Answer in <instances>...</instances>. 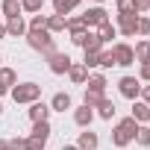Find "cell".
<instances>
[{
	"label": "cell",
	"mask_w": 150,
	"mask_h": 150,
	"mask_svg": "<svg viewBox=\"0 0 150 150\" xmlns=\"http://www.w3.org/2000/svg\"><path fill=\"white\" fill-rule=\"evenodd\" d=\"M138 127H141V124H135L132 118H121V121L115 124V129H112V144H115V147H127L129 141H135Z\"/></svg>",
	"instance_id": "cell-1"
},
{
	"label": "cell",
	"mask_w": 150,
	"mask_h": 150,
	"mask_svg": "<svg viewBox=\"0 0 150 150\" xmlns=\"http://www.w3.org/2000/svg\"><path fill=\"white\" fill-rule=\"evenodd\" d=\"M24 38H27V44H30L33 50H38L44 59L56 53V41H53V35H50L47 30H38V33H27Z\"/></svg>",
	"instance_id": "cell-2"
},
{
	"label": "cell",
	"mask_w": 150,
	"mask_h": 150,
	"mask_svg": "<svg viewBox=\"0 0 150 150\" xmlns=\"http://www.w3.org/2000/svg\"><path fill=\"white\" fill-rule=\"evenodd\" d=\"M9 94H12L15 103H27V106H30V103L41 100V86H38V83H18Z\"/></svg>",
	"instance_id": "cell-3"
},
{
	"label": "cell",
	"mask_w": 150,
	"mask_h": 150,
	"mask_svg": "<svg viewBox=\"0 0 150 150\" xmlns=\"http://www.w3.org/2000/svg\"><path fill=\"white\" fill-rule=\"evenodd\" d=\"M83 24L88 27V30H94V27H103V24H109V12L103 9V6H91V9H86L83 15Z\"/></svg>",
	"instance_id": "cell-4"
},
{
	"label": "cell",
	"mask_w": 150,
	"mask_h": 150,
	"mask_svg": "<svg viewBox=\"0 0 150 150\" xmlns=\"http://www.w3.org/2000/svg\"><path fill=\"white\" fill-rule=\"evenodd\" d=\"M118 18V24H115V30L124 35V38H129V35H135V27H138V15L135 12H118L115 15Z\"/></svg>",
	"instance_id": "cell-5"
},
{
	"label": "cell",
	"mask_w": 150,
	"mask_h": 150,
	"mask_svg": "<svg viewBox=\"0 0 150 150\" xmlns=\"http://www.w3.org/2000/svg\"><path fill=\"white\" fill-rule=\"evenodd\" d=\"M112 56H115V65H118V68H129V65H135L132 47H129L127 41H115V44H112Z\"/></svg>",
	"instance_id": "cell-6"
},
{
	"label": "cell",
	"mask_w": 150,
	"mask_h": 150,
	"mask_svg": "<svg viewBox=\"0 0 150 150\" xmlns=\"http://www.w3.org/2000/svg\"><path fill=\"white\" fill-rule=\"evenodd\" d=\"M118 94L127 97V100H138V94H141V80H138V77H121V80H118Z\"/></svg>",
	"instance_id": "cell-7"
},
{
	"label": "cell",
	"mask_w": 150,
	"mask_h": 150,
	"mask_svg": "<svg viewBox=\"0 0 150 150\" xmlns=\"http://www.w3.org/2000/svg\"><path fill=\"white\" fill-rule=\"evenodd\" d=\"M71 65H74V59L68 56V53H53V56H47V68H50V74H56V77H62V74H68L71 71Z\"/></svg>",
	"instance_id": "cell-8"
},
{
	"label": "cell",
	"mask_w": 150,
	"mask_h": 150,
	"mask_svg": "<svg viewBox=\"0 0 150 150\" xmlns=\"http://www.w3.org/2000/svg\"><path fill=\"white\" fill-rule=\"evenodd\" d=\"M68 33H71V41L83 47L86 44V35H88V27L83 24V18H68Z\"/></svg>",
	"instance_id": "cell-9"
},
{
	"label": "cell",
	"mask_w": 150,
	"mask_h": 150,
	"mask_svg": "<svg viewBox=\"0 0 150 150\" xmlns=\"http://www.w3.org/2000/svg\"><path fill=\"white\" fill-rule=\"evenodd\" d=\"M91 121H94V109L91 106H77L74 109V124H77L80 129H91Z\"/></svg>",
	"instance_id": "cell-10"
},
{
	"label": "cell",
	"mask_w": 150,
	"mask_h": 150,
	"mask_svg": "<svg viewBox=\"0 0 150 150\" xmlns=\"http://www.w3.org/2000/svg\"><path fill=\"white\" fill-rule=\"evenodd\" d=\"M47 106H50V112H62V115H65L68 109H74V97H71L68 91H56Z\"/></svg>",
	"instance_id": "cell-11"
},
{
	"label": "cell",
	"mask_w": 150,
	"mask_h": 150,
	"mask_svg": "<svg viewBox=\"0 0 150 150\" xmlns=\"http://www.w3.org/2000/svg\"><path fill=\"white\" fill-rule=\"evenodd\" d=\"M27 115H30L33 124H38V121H50V106H47L44 100H35V103H30Z\"/></svg>",
	"instance_id": "cell-12"
},
{
	"label": "cell",
	"mask_w": 150,
	"mask_h": 150,
	"mask_svg": "<svg viewBox=\"0 0 150 150\" xmlns=\"http://www.w3.org/2000/svg\"><path fill=\"white\" fill-rule=\"evenodd\" d=\"M88 74H91V71H88L83 62H74V65H71V71H68V77H71V83H74V86H86V83H88Z\"/></svg>",
	"instance_id": "cell-13"
},
{
	"label": "cell",
	"mask_w": 150,
	"mask_h": 150,
	"mask_svg": "<svg viewBox=\"0 0 150 150\" xmlns=\"http://www.w3.org/2000/svg\"><path fill=\"white\" fill-rule=\"evenodd\" d=\"M129 118H132L135 124H150V106L141 103V100H132V112H129Z\"/></svg>",
	"instance_id": "cell-14"
},
{
	"label": "cell",
	"mask_w": 150,
	"mask_h": 150,
	"mask_svg": "<svg viewBox=\"0 0 150 150\" xmlns=\"http://www.w3.org/2000/svg\"><path fill=\"white\" fill-rule=\"evenodd\" d=\"M77 147H80V150H97V147H100V138H97V132H91V129H83V132H80V138H77Z\"/></svg>",
	"instance_id": "cell-15"
},
{
	"label": "cell",
	"mask_w": 150,
	"mask_h": 150,
	"mask_svg": "<svg viewBox=\"0 0 150 150\" xmlns=\"http://www.w3.org/2000/svg\"><path fill=\"white\" fill-rule=\"evenodd\" d=\"M3 27H6V35H12V38H24V35H27V21H24V18H12V21H6Z\"/></svg>",
	"instance_id": "cell-16"
},
{
	"label": "cell",
	"mask_w": 150,
	"mask_h": 150,
	"mask_svg": "<svg viewBox=\"0 0 150 150\" xmlns=\"http://www.w3.org/2000/svg\"><path fill=\"white\" fill-rule=\"evenodd\" d=\"M94 109H97L94 115H97V118H103V121H112V118H115V112H118L115 100H109V97H103V100H100V103H97Z\"/></svg>",
	"instance_id": "cell-17"
},
{
	"label": "cell",
	"mask_w": 150,
	"mask_h": 150,
	"mask_svg": "<svg viewBox=\"0 0 150 150\" xmlns=\"http://www.w3.org/2000/svg\"><path fill=\"white\" fill-rule=\"evenodd\" d=\"M0 15H3L6 21L21 18V0H3V3H0Z\"/></svg>",
	"instance_id": "cell-18"
},
{
	"label": "cell",
	"mask_w": 150,
	"mask_h": 150,
	"mask_svg": "<svg viewBox=\"0 0 150 150\" xmlns=\"http://www.w3.org/2000/svg\"><path fill=\"white\" fill-rule=\"evenodd\" d=\"M15 86H18V74H15V68H0V88L12 91Z\"/></svg>",
	"instance_id": "cell-19"
},
{
	"label": "cell",
	"mask_w": 150,
	"mask_h": 150,
	"mask_svg": "<svg viewBox=\"0 0 150 150\" xmlns=\"http://www.w3.org/2000/svg\"><path fill=\"white\" fill-rule=\"evenodd\" d=\"M106 77L103 74H88V83H86V88L88 91H97V94H106Z\"/></svg>",
	"instance_id": "cell-20"
},
{
	"label": "cell",
	"mask_w": 150,
	"mask_h": 150,
	"mask_svg": "<svg viewBox=\"0 0 150 150\" xmlns=\"http://www.w3.org/2000/svg\"><path fill=\"white\" fill-rule=\"evenodd\" d=\"M62 30H68V18H62V15H47V33L56 35V33H62Z\"/></svg>",
	"instance_id": "cell-21"
},
{
	"label": "cell",
	"mask_w": 150,
	"mask_h": 150,
	"mask_svg": "<svg viewBox=\"0 0 150 150\" xmlns=\"http://www.w3.org/2000/svg\"><path fill=\"white\" fill-rule=\"evenodd\" d=\"M50 132H53L50 121H38V124H33V129H30V135H33V138H41V141H47Z\"/></svg>",
	"instance_id": "cell-22"
},
{
	"label": "cell",
	"mask_w": 150,
	"mask_h": 150,
	"mask_svg": "<svg viewBox=\"0 0 150 150\" xmlns=\"http://www.w3.org/2000/svg\"><path fill=\"white\" fill-rule=\"evenodd\" d=\"M132 56H135V62L141 65V62H147L150 59V38H141L135 47H132Z\"/></svg>",
	"instance_id": "cell-23"
},
{
	"label": "cell",
	"mask_w": 150,
	"mask_h": 150,
	"mask_svg": "<svg viewBox=\"0 0 150 150\" xmlns=\"http://www.w3.org/2000/svg\"><path fill=\"white\" fill-rule=\"evenodd\" d=\"M83 50H91V53H100V50H103V41H100L97 30H88V35H86V44H83Z\"/></svg>",
	"instance_id": "cell-24"
},
{
	"label": "cell",
	"mask_w": 150,
	"mask_h": 150,
	"mask_svg": "<svg viewBox=\"0 0 150 150\" xmlns=\"http://www.w3.org/2000/svg\"><path fill=\"white\" fill-rule=\"evenodd\" d=\"M74 0H53V15H62V18H68L71 12H74Z\"/></svg>",
	"instance_id": "cell-25"
},
{
	"label": "cell",
	"mask_w": 150,
	"mask_h": 150,
	"mask_svg": "<svg viewBox=\"0 0 150 150\" xmlns=\"http://www.w3.org/2000/svg\"><path fill=\"white\" fill-rule=\"evenodd\" d=\"M38 30H47V15H41V12L27 21V33H38Z\"/></svg>",
	"instance_id": "cell-26"
},
{
	"label": "cell",
	"mask_w": 150,
	"mask_h": 150,
	"mask_svg": "<svg viewBox=\"0 0 150 150\" xmlns=\"http://www.w3.org/2000/svg\"><path fill=\"white\" fill-rule=\"evenodd\" d=\"M97 35H100V41H103V44H109L112 38H118V30H115V24L109 21V24H103V27H97Z\"/></svg>",
	"instance_id": "cell-27"
},
{
	"label": "cell",
	"mask_w": 150,
	"mask_h": 150,
	"mask_svg": "<svg viewBox=\"0 0 150 150\" xmlns=\"http://www.w3.org/2000/svg\"><path fill=\"white\" fill-rule=\"evenodd\" d=\"M44 9V0H21V12H30V15H38Z\"/></svg>",
	"instance_id": "cell-28"
},
{
	"label": "cell",
	"mask_w": 150,
	"mask_h": 150,
	"mask_svg": "<svg viewBox=\"0 0 150 150\" xmlns=\"http://www.w3.org/2000/svg\"><path fill=\"white\" fill-rule=\"evenodd\" d=\"M135 144H138V147H150V127H147V124L138 127V132H135Z\"/></svg>",
	"instance_id": "cell-29"
},
{
	"label": "cell",
	"mask_w": 150,
	"mask_h": 150,
	"mask_svg": "<svg viewBox=\"0 0 150 150\" xmlns=\"http://www.w3.org/2000/svg\"><path fill=\"white\" fill-rule=\"evenodd\" d=\"M103 97H106V94H97V91H88V88H86V94H83V103L94 109V106H97V103H100Z\"/></svg>",
	"instance_id": "cell-30"
},
{
	"label": "cell",
	"mask_w": 150,
	"mask_h": 150,
	"mask_svg": "<svg viewBox=\"0 0 150 150\" xmlns=\"http://www.w3.org/2000/svg\"><path fill=\"white\" fill-rule=\"evenodd\" d=\"M135 35H141V38H147V35H150V18L138 15V27H135Z\"/></svg>",
	"instance_id": "cell-31"
},
{
	"label": "cell",
	"mask_w": 150,
	"mask_h": 150,
	"mask_svg": "<svg viewBox=\"0 0 150 150\" xmlns=\"http://www.w3.org/2000/svg\"><path fill=\"white\" fill-rule=\"evenodd\" d=\"M97 59H100V53H91V50H83V65L91 71V68H97Z\"/></svg>",
	"instance_id": "cell-32"
},
{
	"label": "cell",
	"mask_w": 150,
	"mask_h": 150,
	"mask_svg": "<svg viewBox=\"0 0 150 150\" xmlns=\"http://www.w3.org/2000/svg\"><path fill=\"white\" fill-rule=\"evenodd\" d=\"M97 65H100V68H112V65H115L112 47H109V50H100V59H97Z\"/></svg>",
	"instance_id": "cell-33"
},
{
	"label": "cell",
	"mask_w": 150,
	"mask_h": 150,
	"mask_svg": "<svg viewBox=\"0 0 150 150\" xmlns=\"http://www.w3.org/2000/svg\"><path fill=\"white\" fill-rule=\"evenodd\" d=\"M27 150H47V141H41V138H33V135H27Z\"/></svg>",
	"instance_id": "cell-34"
},
{
	"label": "cell",
	"mask_w": 150,
	"mask_h": 150,
	"mask_svg": "<svg viewBox=\"0 0 150 150\" xmlns=\"http://www.w3.org/2000/svg\"><path fill=\"white\" fill-rule=\"evenodd\" d=\"M132 9H135V15L150 12V0H132Z\"/></svg>",
	"instance_id": "cell-35"
},
{
	"label": "cell",
	"mask_w": 150,
	"mask_h": 150,
	"mask_svg": "<svg viewBox=\"0 0 150 150\" xmlns=\"http://www.w3.org/2000/svg\"><path fill=\"white\" fill-rule=\"evenodd\" d=\"M138 80H141V83H150V59L141 62V68H138Z\"/></svg>",
	"instance_id": "cell-36"
},
{
	"label": "cell",
	"mask_w": 150,
	"mask_h": 150,
	"mask_svg": "<svg viewBox=\"0 0 150 150\" xmlns=\"http://www.w3.org/2000/svg\"><path fill=\"white\" fill-rule=\"evenodd\" d=\"M9 150H27V138H18V135H15V138L9 141Z\"/></svg>",
	"instance_id": "cell-37"
},
{
	"label": "cell",
	"mask_w": 150,
	"mask_h": 150,
	"mask_svg": "<svg viewBox=\"0 0 150 150\" xmlns=\"http://www.w3.org/2000/svg\"><path fill=\"white\" fill-rule=\"evenodd\" d=\"M118 12H135L132 9V0H118Z\"/></svg>",
	"instance_id": "cell-38"
},
{
	"label": "cell",
	"mask_w": 150,
	"mask_h": 150,
	"mask_svg": "<svg viewBox=\"0 0 150 150\" xmlns=\"http://www.w3.org/2000/svg\"><path fill=\"white\" fill-rule=\"evenodd\" d=\"M138 100L150 106V86H141V94H138Z\"/></svg>",
	"instance_id": "cell-39"
},
{
	"label": "cell",
	"mask_w": 150,
	"mask_h": 150,
	"mask_svg": "<svg viewBox=\"0 0 150 150\" xmlns=\"http://www.w3.org/2000/svg\"><path fill=\"white\" fill-rule=\"evenodd\" d=\"M6 38V27H3V21H0V41Z\"/></svg>",
	"instance_id": "cell-40"
},
{
	"label": "cell",
	"mask_w": 150,
	"mask_h": 150,
	"mask_svg": "<svg viewBox=\"0 0 150 150\" xmlns=\"http://www.w3.org/2000/svg\"><path fill=\"white\" fill-rule=\"evenodd\" d=\"M0 150H9V141L6 138H0Z\"/></svg>",
	"instance_id": "cell-41"
},
{
	"label": "cell",
	"mask_w": 150,
	"mask_h": 150,
	"mask_svg": "<svg viewBox=\"0 0 150 150\" xmlns=\"http://www.w3.org/2000/svg\"><path fill=\"white\" fill-rule=\"evenodd\" d=\"M62 150H80L77 144H62Z\"/></svg>",
	"instance_id": "cell-42"
},
{
	"label": "cell",
	"mask_w": 150,
	"mask_h": 150,
	"mask_svg": "<svg viewBox=\"0 0 150 150\" xmlns=\"http://www.w3.org/2000/svg\"><path fill=\"white\" fill-rule=\"evenodd\" d=\"M94 3H97V6H100V3H106V0H94Z\"/></svg>",
	"instance_id": "cell-43"
},
{
	"label": "cell",
	"mask_w": 150,
	"mask_h": 150,
	"mask_svg": "<svg viewBox=\"0 0 150 150\" xmlns=\"http://www.w3.org/2000/svg\"><path fill=\"white\" fill-rule=\"evenodd\" d=\"M0 115H3V103H0Z\"/></svg>",
	"instance_id": "cell-44"
},
{
	"label": "cell",
	"mask_w": 150,
	"mask_h": 150,
	"mask_svg": "<svg viewBox=\"0 0 150 150\" xmlns=\"http://www.w3.org/2000/svg\"><path fill=\"white\" fill-rule=\"evenodd\" d=\"M74 3H83V0H74Z\"/></svg>",
	"instance_id": "cell-45"
},
{
	"label": "cell",
	"mask_w": 150,
	"mask_h": 150,
	"mask_svg": "<svg viewBox=\"0 0 150 150\" xmlns=\"http://www.w3.org/2000/svg\"><path fill=\"white\" fill-rule=\"evenodd\" d=\"M0 62H3V56H0Z\"/></svg>",
	"instance_id": "cell-46"
},
{
	"label": "cell",
	"mask_w": 150,
	"mask_h": 150,
	"mask_svg": "<svg viewBox=\"0 0 150 150\" xmlns=\"http://www.w3.org/2000/svg\"><path fill=\"white\" fill-rule=\"evenodd\" d=\"M147 127H150V124H147Z\"/></svg>",
	"instance_id": "cell-47"
}]
</instances>
